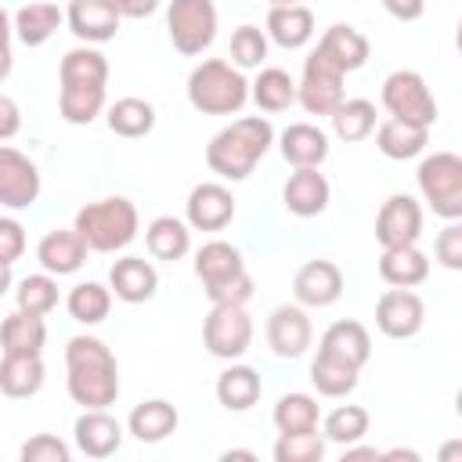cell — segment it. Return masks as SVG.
<instances>
[{
    "mask_svg": "<svg viewBox=\"0 0 462 462\" xmlns=\"http://www.w3.org/2000/svg\"><path fill=\"white\" fill-rule=\"evenodd\" d=\"M202 343L213 357L235 361L253 343V318L242 303H213V310L202 321Z\"/></svg>",
    "mask_w": 462,
    "mask_h": 462,
    "instance_id": "8",
    "label": "cell"
},
{
    "mask_svg": "<svg viewBox=\"0 0 462 462\" xmlns=\"http://www.w3.org/2000/svg\"><path fill=\"white\" fill-rule=\"evenodd\" d=\"M144 245L152 260H180L191 249V231L184 220L162 213L144 227Z\"/></svg>",
    "mask_w": 462,
    "mask_h": 462,
    "instance_id": "34",
    "label": "cell"
},
{
    "mask_svg": "<svg viewBox=\"0 0 462 462\" xmlns=\"http://www.w3.org/2000/svg\"><path fill=\"white\" fill-rule=\"evenodd\" d=\"M227 54H231V61H235L238 69H256V65H263V58H267V32H263L260 25H238V29L231 32Z\"/></svg>",
    "mask_w": 462,
    "mask_h": 462,
    "instance_id": "44",
    "label": "cell"
},
{
    "mask_svg": "<svg viewBox=\"0 0 462 462\" xmlns=\"http://www.w3.org/2000/svg\"><path fill=\"white\" fill-rule=\"evenodd\" d=\"M267 4L274 7V4H303V0H267Z\"/></svg>",
    "mask_w": 462,
    "mask_h": 462,
    "instance_id": "60",
    "label": "cell"
},
{
    "mask_svg": "<svg viewBox=\"0 0 462 462\" xmlns=\"http://www.w3.org/2000/svg\"><path fill=\"white\" fill-rule=\"evenodd\" d=\"M332 199V184L318 166H300L282 184V202L292 217H318Z\"/></svg>",
    "mask_w": 462,
    "mask_h": 462,
    "instance_id": "14",
    "label": "cell"
},
{
    "mask_svg": "<svg viewBox=\"0 0 462 462\" xmlns=\"http://www.w3.org/2000/svg\"><path fill=\"white\" fill-rule=\"evenodd\" d=\"M318 350H325V354H332V357H343V361H350L354 368H361V365L372 357V336H368V328H365L361 321L343 318V321H332V325L321 332V346H318Z\"/></svg>",
    "mask_w": 462,
    "mask_h": 462,
    "instance_id": "27",
    "label": "cell"
},
{
    "mask_svg": "<svg viewBox=\"0 0 462 462\" xmlns=\"http://www.w3.org/2000/svg\"><path fill=\"white\" fill-rule=\"evenodd\" d=\"M440 462H462V440H451L440 448Z\"/></svg>",
    "mask_w": 462,
    "mask_h": 462,
    "instance_id": "57",
    "label": "cell"
},
{
    "mask_svg": "<svg viewBox=\"0 0 462 462\" xmlns=\"http://www.w3.org/2000/svg\"><path fill=\"white\" fill-rule=\"evenodd\" d=\"M137 224H141L137 206L123 195H112V199H97V202L79 206L72 227L87 242L90 253H116L137 238Z\"/></svg>",
    "mask_w": 462,
    "mask_h": 462,
    "instance_id": "3",
    "label": "cell"
},
{
    "mask_svg": "<svg viewBox=\"0 0 462 462\" xmlns=\"http://www.w3.org/2000/svg\"><path fill=\"white\" fill-rule=\"evenodd\" d=\"M108 289L116 292V300L123 303H144L155 296L159 289V271L152 267V260L144 256H123L112 263L108 271Z\"/></svg>",
    "mask_w": 462,
    "mask_h": 462,
    "instance_id": "20",
    "label": "cell"
},
{
    "mask_svg": "<svg viewBox=\"0 0 462 462\" xmlns=\"http://www.w3.org/2000/svg\"><path fill=\"white\" fill-rule=\"evenodd\" d=\"M433 256L448 267V271H462V224L458 220H448L444 231L437 235L433 242Z\"/></svg>",
    "mask_w": 462,
    "mask_h": 462,
    "instance_id": "47",
    "label": "cell"
},
{
    "mask_svg": "<svg viewBox=\"0 0 462 462\" xmlns=\"http://www.w3.org/2000/svg\"><path fill=\"white\" fill-rule=\"evenodd\" d=\"M346 451H343V462H361V458H368V462H379V451L375 448H350V444H343Z\"/></svg>",
    "mask_w": 462,
    "mask_h": 462,
    "instance_id": "54",
    "label": "cell"
},
{
    "mask_svg": "<svg viewBox=\"0 0 462 462\" xmlns=\"http://www.w3.org/2000/svg\"><path fill=\"white\" fill-rule=\"evenodd\" d=\"M271 144H274L271 119L267 116H242L209 137L206 162L224 180H245L253 173V166L267 155Z\"/></svg>",
    "mask_w": 462,
    "mask_h": 462,
    "instance_id": "2",
    "label": "cell"
},
{
    "mask_svg": "<svg viewBox=\"0 0 462 462\" xmlns=\"http://www.w3.org/2000/svg\"><path fill=\"white\" fill-rule=\"evenodd\" d=\"M278 47L296 51L314 36V11L307 4H274L267 11V29H263Z\"/></svg>",
    "mask_w": 462,
    "mask_h": 462,
    "instance_id": "24",
    "label": "cell"
},
{
    "mask_svg": "<svg viewBox=\"0 0 462 462\" xmlns=\"http://www.w3.org/2000/svg\"><path fill=\"white\" fill-rule=\"evenodd\" d=\"M368 422L372 415L361 404H339L325 415V437L336 444H357L368 433Z\"/></svg>",
    "mask_w": 462,
    "mask_h": 462,
    "instance_id": "43",
    "label": "cell"
},
{
    "mask_svg": "<svg viewBox=\"0 0 462 462\" xmlns=\"http://www.w3.org/2000/svg\"><path fill=\"white\" fill-rule=\"evenodd\" d=\"M65 22H69V32L83 43H105L119 32V22L123 14L105 4V0H72L69 11H65Z\"/></svg>",
    "mask_w": 462,
    "mask_h": 462,
    "instance_id": "18",
    "label": "cell"
},
{
    "mask_svg": "<svg viewBox=\"0 0 462 462\" xmlns=\"http://www.w3.org/2000/svg\"><path fill=\"white\" fill-rule=\"evenodd\" d=\"M321 58H328L339 72H354V69H361L365 61H368V36L361 32V29H354V25H343V22H336V25H328L325 32H321V40H318V47H314Z\"/></svg>",
    "mask_w": 462,
    "mask_h": 462,
    "instance_id": "21",
    "label": "cell"
},
{
    "mask_svg": "<svg viewBox=\"0 0 462 462\" xmlns=\"http://www.w3.org/2000/svg\"><path fill=\"white\" fill-rule=\"evenodd\" d=\"M357 375H361V368H354L350 361L332 357L325 350H318V357L310 361V383L321 397H346L357 386Z\"/></svg>",
    "mask_w": 462,
    "mask_h": 462,
    "instance_id": "36",
    "label": "cell"
},
{
    "mask_svg": "<svg viewBox=\"0 0 462 462\" xmlns=\"http://www.w3.org/2000/svg\"><path fill=\"white\" fill-rule=\"evenodd\" d=\"M332 130L339 141H365L372 130H375V105L368 97H343L336 108H332Z\"/></svg>",
    "mask_w": 462,
    "mask_h": 462,
    "instance_id": "39",
    "label": "cell"
},
{
    "mask_svg": "<svg viewBox=\"0 0 462 462\" xmlns=\"http://www.w3.org/2000/svg\"><path fill=\"white\" fill-rule=\"evenodd\" d=\"M249 97L256 101L260 112H285L296 105V79L278 69V65H267L260 69V76L249 83Z\"/></svg>",
    "mask_w": 462,
    "mask_h": 462,
    "instance_id": "33",
    "label": "cell"
},
{
    "mask_svg": "<svg viewBox=\"0 0 462 462\" xmlns=\"http://www.w3.org/2000/svg\"><path fill=\"white\" fill-rule=\"evenodd\" d=\"M383 108L393 119L404 123H419V126H433L437 123V97L430 94L426 79L415 69H397L383 79Z\"/></svg>",
    "mask_w": 462,
    "mask_h": 462,
    "instance_id": "6",
    "label": "cell"
},
{
    "mask_svg": "<svg viewBox=\"0 0 462 462\" xmlns=\"http://www.w3.org/2000/svg\"><path fill=\"white\" fill-rule=\"evenodd\" d=\"M166 32L180 54H202L217 36L213 0H170L166 4Z\"/></svg>",
    "mask_w": 462,
    "mask_h": 462,
    "instance_id": "7",
    "label": "cell"
},
{
    "mask_svg": "<svg viewBox=\"0 0 462 462\" xmlns=\"http://www.w3.org/2000/svg\"><path fill=\"white\" fill-rule=\"evenodd\" d=\"M22 130V112H18V101L0 94V141H11L14 134Z\"/></svg>",
    "mask_w": 462,
    "mask_h": 462,
    "instance_id": "50",
    "label": "cell"
},
{
    "mask_svg": "<svg viewBox=\"0 0 462 462\" xmlns=\"http://www.w3.org/2000/svg\"><path fill=\"white\" fill-rule=\"evenodd\" d=\"M242 271H245V260H242L238 245H231L224 238H213L195 253V274H199L206 292L224 285V282H231V278H238Z\"/></svg>",
    "mask_w": 462,
    "mask_h": 462,
    "instance_id": "23",
    "label": "cell"
},
{
    "mask_svg": "<svg viewBox=\"0 0 462 462\" xmlns=\"http://www.w3.org/2000/svg\"><path fill=\"white\" fill-rule=\"evenodd\" d=\"M87 242L76 235V227H54L40 238L36 245V260L43 271H51L54 278L61 274H76L83 263H87Z\"/></svg>",
    "mask_w": 462,
    "mask_h": 462,
    "instance_id": "19",
    "label": "cell"
},
{
    "mask_svg": "<svg viewBox=\"0 0 462 462\" xmlns=\"http://www.w3.org/2000/svg\"><path fill=\"white\" fill-rule=\"evenodd\" d=\"M383 7H386L397 22H415V18H422L426 0H383Z\"/></svg>",
    "mask_w": 462,
    "mask_h": 462,
    "instance_id": "51",
    "label": "cell"
},
{
    "mask_svg": "<svg viewBox=\"0 0 462 462\" xmlns=\"http://www.w3.org/2000/svg\"><path fill=\"white\" fill-rule=\"evenodd\" d=\"M310 318L300 303H278L271 314H267V343L278 357H300L307 354L310 346Z\"/></svg>",
    "mask_w": 462,
    "mask_h": 462,
    "instance_id": "13",
    "label": "cell"
},
{
    "mask_svg": "<svg viewBox=\"0 0 462 462\" xmlns=\"http://www.w3.org/2000/svg\"><path fill=\"white\" fill-rule=\"evenodd\" d=\"M14 300H18V310H29V314H51L58 307V278L51 271H40V274H25L14 289Z\"/></svg>",
    "mask_w": 462,
    "mask_h": 462,
    "instance_id": "42",
    "label": "cell"
},
{
    "mask_svg": "<svg viewBox=\"0 0 462 462\" xmlns=\"http://www.w3.org/2000/svg\"><path fill=\"white\" fill-rule=\"evenodd\" d=\"M11 32H14V25H11V14L0 7V43H11Z\"/></svg>",
    "mask_w": 462,
    "mask_h": 462,
    "instance_id": "58",
    "label": "cell"
},
{
    "mask_svg": "<svg viewBox=\"0 0 462 462\" xmlns=\"http://www.w3.org/2000/svg\"><path fill=\"white\" fill-rule=\"evenodd\" d=\"M11 65H14V54H11V43H0V83L11 76Z\"/></svg>",
    "mask_w": 462,
    "mask_h": 462,
    "instance_id": "55",
    "label": "cell"
},
{
    "mask_svg": "<svg viewBox=\"0 0 462 462\" xmlns=\"http://www.w3.org/2000/svg\"><path fill=\"white\" fill-rule=\"evenodd\" d=\"M260 372L249 368V365H231L217 375V401L227 408V411H245L260 401Z\"/></svg>",
    "mask_w": 462,
    "mask_h": 462,
    "instance_id": "31",
    "label": "cell"
},
{
    "mask_svg": "<svg viewBox=\"0 0 462 462\" xmlns=\"http://www.w3.org/2000/svg\"><path fill=\"white\" fill-rule=\"evenodd\" d=\"M419 191L444 220L462 217V159L455 152H433L419 162Z\"/></svg>",
    "mask_w": 462,
    "mask_h": 462,
    "instance_id": "5",
    "label": "cell"
},
{
    "mask_svg": "<svg viewBox=\"0 0 462 462\" xmlns=\"http://www.w3.org/2000/svg\"><path fill=\"white\" fill-rule=\"evenodd\" d=\"M430 274V256L411 242V245H390L383 249L379 256V278L386 285H397V289H411L419 282H426Z\"/></svg>",
    "mask_w": 462,
    "mask_h": 462,
    "instance_id": "25",
    "label": "cell"
},
{
    "mask_svg": "<svg viewBox=\"0 0 462 462\" xmlns=\"http://www.w3.org/2000/svg\"><path fill=\"white\" fill-rule=\"evenodd\" d=\"M379 462H419V451H411V448H390V451H379Z\"/></svg>",
    "mask_w": 462,
    "mask_h": 462,
    "instance_id": "53",
    "label": "cell"
},
{
    "mask_svg": "<svg viewBox=\"0 0 462 462\" xmlns=\"http://www.w3.org/2000/svg\"><path fill=\"white\" fill-rule=\"evenodd\" d=\"M43 357L40 354H4L0 357V393L7 397H32L43 386Z\"/></svg>",
    "mask_w": 462,
    "mask_h": 462,
    "instance_id": "30",
    "label": "cell"
},
{
    "mask_svg": "<svg viewBox=\"0 0 462 462\" xmlns=\"http://www.w3.org/2000/svg\"><path fill=\"white\" fill-rule=\"evenodd\" d=\"M343 79H346V72H339L328 58L310 51V58L303 61V76L296 83V101L303 105L307 116H332V108L346 97Z\"/></svg>",
    "mask_w": 462,
    "mask_h": 462,
    "instance_id": "9",
    "label": "cell"
},
{
    "mask_svg": "<svg viewBox=\"0 0 462 462\" xmlns=\"http://www.w3.org/2000/svg\"><path fill=\"white\" fill-rule=\"evenodd\" d=\"M235 220V195L217 184V180H202L191 188L188 195V224L195 231H224Z\"/></svg>",
    "mask_w": 462,
    "mask_h": 462,
    "instance_id": "15",
    "label": "cell"
},
{
    "mask_svg": "<svg viewBox=\"0 0 462 462\" xmlns=\"http://www.w3.org/2000/svg\"><path fill=\"white\" fill-rule=\"evenodd\" d=\"M419 235H422V206L404 191L390 195L375 213V242L390 249V245H411L419 242Z\"/></svg>",
    "mask_w": 462,
    "mask_h": 462,
    "instance_id": "12",
    "label": "cell"
},
{
    "mask_svg": "<svg viewBox=\"0 0 462 462\" xmlns=\"http://www.w3.org/2000/svg\"><path fill=\"white\" fill-rule=\"evenodd\" d=\"M155 126V105L144 97H119L116 105H108V130L119 137H144Z\"/></svg>",
    "mask_w": 462,
    "mask_h": 462,
    "instance_id": "38",
    "label": "cell"
},
{
    "mask_svg": "<svg viewBox=\"0 0 462 462\" xmlns=\"http://www.w3.org/2000/svg\"><path fill=\"white\" fill-rule=\"evenodd\" d=\"M65 22V14L58 11V4H51V0H36V4H25V7H18V14H14V32H18V40L25 43V47H40V43H47L54 32H58V25Z\"/></svg>",
    "mask_w": 462,
    "mask_h": 462,
    "instance_id": "32",
    "label": "cell"
},
{
    "mask_svg": "<svg viewBox=\"0 0 462 462\" xmlns=\"http://www.w3.org/2000/svg\"><path fill=\"white\" fill-rule=\"evenodd\" d=\"M213 303H249L253 300V278H249V271H242L238 278H231V282H224V285H217V289H209L206 292Z\"/></svg>",
    "mask_w": 462,
    "mask_h": 462,
    "instance_id": "49",
    "label": "cell"
},
{
    "mask_svg": "<svg viewBox=\"0 0 462 462\" xmlns=\"http://www.w3.org/2000/svg\"><path fill=\"white\" fill-rule=\"evenodd\" d=\"M25 253V227L14 217H0V263H14Z\"/></svg>",
    "mask_w": 462,
    "mask_h": 462,
    "instance_id": "48",
    "label": "cell"
},
{
    "mask_svg": "<svg viewBox=\"0 0 462 462\" xmlns=\"http://www.w3.org/2000/svg\"><path fill=\"white\" fill-rule=\"evenodd\" d=\"M47 325L40 314L14 310L0 321V350L4 354H43Z\"/></svg>",
    "mask_w": 462,
    "mask_h": 462,
    "instance_id": "29",
    "label": "cell"
},
{
    "mask_svg": "<svg viewBox=\"0 0 462 462\" xmlns=\"http://www.w3.org/2000/svg\"><path fill=\"white\" fill-rule=\"evenodd\" d=\"M72 433H76V448L83 455H90V458H108L123 444V426L105 408H83V415L76 419Z\"/></svg>",
    "mask_w": 462,
    "mask_h": 462,
    "instance_id": "17",
    "label": "cell"
},
{
    "mask_svg": "<svg viewBox=\"0 0 462 462\" xmlns=\"http://www.w3.org/2000/svg\"><path fill=\"white\" fill-rule=\"evenodd\" d=\"M58 79L61 83H90V87H105L108 83V58L101 51H94L90 43L65 51L61 65H58Z\"/></svg>",
    "mask_w": 462,
    "mask_h": 462,
    "instance_id": "37",
    "label": "cell"
},
{
    "mask_svg": "<svg viewBox=\"0 0 462 462\" xmlns=\"http://www.w3.org/2000/svg\"><path fill=\"white\" fill-rule=\"evenodd\" d=\"M321 455H325V440L318 437V430L278 433L274 440V462H321Z\"/></svg>",
    "mask_w": 462,
    "mask_h": 462,
    "instance_id": "45",
    "label": "cell"
},
{
    "mask_svg": "<svg viewBox=\"0 0 462 462\" xmlns=\"http://www.w3.org/2000/svg\"><path fill=\"white\" fill-rule=\"evenodd\" d=\"M220 462H256V455H253V451H245V448H231V451H224V455H220Z\"/></svg>",
    "mask_w": 462,
    "mask_h": 462,
    "instance_id": "56",
    "label": "cell"
},
{
    "mask_svg": "<svg viewBox=\"0 0 462 462\" xmlns=\"http://www.w3.org/2000/svg\"><path fill=\"white\" fill-rule=\"evenodd\" d=\"M426 144H430V126L404 123V119H393V116H386L375 126V148L386 159H415Z\"/></svg>",
    "mask_w": 462,
    "mask_h": 462,
    "instance_id": "28",
    "label": "cell"
},
{
    "mask_svg": "<svg viewBox=\"0 0 462 462\" xmlns=\"http://www.w3.org/2000/svg\"><path fill=\"white\" fill-rule=\"evenodd\" d=\"M36 199H40V170H36V162L18 148L0 144V206L25 209Z\"/></svg>",
    "mask_w": 462,
    "mask_h": 462,
    "instance_id": "11",
    "label": "cell"
},
{
    "mask_svg": "<svg viewBox=\"0 0 462 462\" xmlns=\"http://www.w3.org/2000/svg\"><path fill=\"white\" fill-rule=\"evenodd\" d=\"M177 422H180V415H177V408H173L170 401L148 397V401L134 404V411H130V419H126V430H130L141 444H159V440H166V437L177 430Z\"/></svg>",
    "mask_w": 462,
    "mask_h": 462,
    "instance_id": "26",
    "label": "cell"
},
{
    "mask_svg": "<svg viewBox=\"0 0 462 462\" xmlns=\"http://www.w3.org/2000/svg\"><path fill=\"white\" fill-rule=\"evenodd\" d=\"M105 4H112L123 18H148L159 7V0H105Z\"/></svg>",
    "mask_w": 462,
    "mask_h": 462,
    "instance_id": "52",
    "label": "cell"
},
{
    "mask_svg": "<svg viewBox=\"0 0 462 462\" xmlns=\"http://www.w3.org/2000/svg\"><path fill=\"white\" fill-rule=\"evenodd\" d=\"M422 321H426V303H422V296L411 292V289L390 285V289L375 300V325H379V332L390 336V339H408V336H415V332L422 328Z\"/></svg>",
    "mask_w": 462,
    "mask_h": 462,
    "instance_id": "10",
    "label": "cell"
},
{
    "mask_svg": "<svg viewBox=\"0 0 462 462\" xmlns=\"http://www.w3.org/2000/svg\"><path fill=\"white\" fill-rule=\"evenodd\" d=\"M105 108V87H90V83H61L58 90V112L65 123L72 126H87L101 116Z\"/></svg>",
    "mask_w": 462,
    "mask_h": 462,
    "instance_id": "35",
    "label": "cell"
},
{
    "mask_svg": "<svg viewBox=\"0 0 462 462\" xmlns=\"http://www.w3.org/2000/svg\"><path fill=\"white\" fill-rule=\"evenodd\" d=\"M278 148H282V159L289 166H321L328 159V134L314 123H289L278 137Z\"/></svg>",
    "mask_w": 462,
    "mask_h": 462,
    "instance_id": "22",
    "label": "cell"
},
{
    "mask_svg": "<svg viewBox=\"0 0 462 462\" xmlns=\"http://www.w3.org/2000/svg\"><path fill=\"white\" fill-rule=\"evenodd\" d=\"M72 321L79 325H97L108 318L112 310V289H105L101 282H79L69 289V300H65Z\"/></svg>",
    "mask_w": 462,
    "mask_h": 462,
    "instance_id": "41",
    "label": "cell"
},
{
    "mask_svg": "<svg viewBox=\"0 0 462 462\" xmlns=\"http://www.w3.org/2000/svg\"><path fill=\"white\" fill-rule=\"evenodd\" d=\"M188 101L202 116H231L249 101V79L224 58H206L188 76Z\"/></svg>",
    "mask_w": 462,
    "mask_h": 462,
    "instance_id": "4",
    "label": "cell"
},
{
    "mask_svg": "<svg viewBox=\"0 0 462 462\" xmlns=\"http://www.w3.org/2000/svg\"><path fill=\"white\" fill-rule=\"evenodd\" d=\"M11 289V263H0V296Z\"/></svg>",
    "mask_w": 462,
    "mask_h": 462,
    "instance_id": "59",
    "label": "cell"
},
{
    "mask_svg": "<svg viewBox=\"0 0 462 462\" xmlns=\"http://www.w3.org/2000/svg\"><path fill=\"white\" fill-rule=\"evenodd\" d=\"M318 419H321V408L310 393H282L278 404H274V426L278 433H310L318 430Z\"/></svg>",
    "mask_w": 462,
    "mask_h": 462,
    "instance_id": "40",
    "label": "cell"
},
{
    "mask_svg": "<svg viewBox=\"0 0 462 462\" xmlns=\"http://www.w3.org/2000/svg\"><path fill=\"white\" fill-rule=\"evenodd\" d=\"M292 292L300 307H328L343 296V271L332 260H307L292 278Z\"/></svg>",
    "mask_w": 462,
    "mask_h": 462,
    "instance_id": "16",
    "label": "cell"
},
{
    "mask_svg": "<svg viewBox=\"0 0 462 462\" xmlns=\"http://www.w3.org/2000/svg\"><path fill=\"white\" fill-rule=\"evenodd\" d=\"M65 372L69 397L83 408H108L119 397L116 354L97 336H72L65 343Z\"/></svg>",
    "mask_w": 462,
    "mask_h": 462,
    "instance_id": "1",
    "label": "cell"
},
{
    "mask_svg": "<svg viewBox=\"0 0 462 462\" xmlns=\"http://www.w3.org/2000/svg\"><path fill=\"white\" fill-rule=\"evenodd\" d=\"M22 462H69V444L51 437V433H36L22 444Z\"/></svg>",
    "mask_w": 462,
    "mask_h": 462,
    "instance_id": "46",
    "label": "cell"
}]
</instances>
